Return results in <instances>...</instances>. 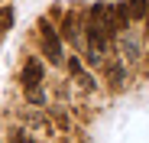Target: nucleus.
<instances>
[{"label": "nucleus", "instance_id": "f257e3e1", "mask_svg": "<svg viewBox=\"0 0 149 143\" xmlns=\"http://www.w3.org/2000/svg\"><path fill=\"white\" fill-rule=\"evenodd\" d=\"M42 46H45V55H49V62H55V65H62V36L55 33V26L52 23H42Z\"/></svg>", "mask_w": 149, "mask_h": 143}, {"label": "nucleus", "instance_id": "f03ea898", "mask_svg": "<svg viewBox=\"0 0 149 143\" xmlns=\"http://www.w3.org/2000/svg\"><path fill=\"white\" fill-rule=\"evenodd\" d=\"M117 10H120V16L123 20H143L146 13H149V0H123V4H117Z\"/></svg>", "mask_w": 149, "mask_h": 143}, {"label": "nucleus", "instance_id": "7ed1b4c3", "mask_svg": "<svg viewBox=\"0 0 149 143\" xmlns=\"http://www.w3.org/2000/svg\"><path fill=\"white\" fill-rule=\"evenodd\" d=\"M42 81V62L39 59H29L26 65H23V85H26V91H36Z\"/></svg>", "mask_w": 149, "mask_h": 143}, {"label": "nucleus", "instance_id": "20e7f679", "mask_svg": "<svg viewBox=\"0 0 149 143\" xmlns=\"http://www.w3.org/2000/svg\"><path fill=\"white\" fill-rule=\"evenodd\" d=\"M68 72H71V75H78L81 81H84V88H91L94 81H91V75H84V68H81V62L78 59H68Z\"/></svg>", "mask_w": 149, "mask_h": 143}, {"label": "nucleus", "instance_id": "39448f33", "mask_svg": "<svg viewBox=\"0 0 149 143\" xmlns=\"http://www.w3.org/2000/svg\"><path fill=\"white\" fill-rule=\"evenodd\" d=\"M62 33H65V39H78V20H74V16H68Z\"/></svg>", "mask_w": 149, "mask_h": 143}, {"label": "nucleus", "instance_id": "423d86ee", "mask_svg": "<svg viewBox=\"0 0 149 143\" xmlns=\"http://www.w3.org/2000/svg\"><path fill=\"white\" fill-rule=\"evenodd\" d=\"M10 26H13V10L3 7V10H0V29H10Z\"/></svg>", "mask_w": 149, "mask_h": 143}, {"label": "nucleus", "instance_id": "0eeeda50", "mask_svg": "<svg viewBox=\"0 0 149 143\" xmlns=\"http://www.w3.org/2000/svg\"><path fill=\"white\" fill-rule=\"evenodd\" d=\"M107 72H110V81H113V85H117V81L123 78V72H120V65H110Z\"/></svg>", "mask_w": 149, "mask_h": 143}, {"label": "nucleus", "instance_id": "6e6552de", "mask_svg": "<svg viewBox=\"0 0 149 143\" xmlns=\"http://www.w3.org/2000/svg\"><path fill=\"white\" fill-rule=\"evenodd\" d=\"M13 143H33L29 137H23V133H13Z\"/></svg>", "mask_w": 149, "mask_h": 143}, {"label": "nucleus", "instance_id": "1a4fd4ad", "mask_svg": "<svg viewBox=\"0 0 149 143\" xmlns=\"http://www.w3.org/2000/svg\"><path fill=\"white\" fill-rule=\"evenodd\" d=\"M146 23H149V13H146Z\"/></svg>", "mask_w": 149, "mask_h": 143}]
</instances>
